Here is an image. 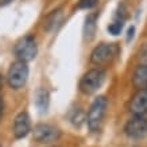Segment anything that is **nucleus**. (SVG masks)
Returning a JSON list of instances; mask_svg holds the SVG:
<instances>
[{"mask_svg": "<svg viewBox=\"0 0 147 147\" xmlns=\"http://www.w3.org/2000/svg\"><path fill=\"white\" fill-rule=\"evenodd\" d=\"M104 81H105V71L101 67L90 69L81 77L80 90L84 94H92L104 84Z\"/></svg>", "mask_w": 147, "mask_h": 147, "instance_id": "obj_1", "label": "nucleus"}, {"mask_svg": "<svg viewBox=\"0 0 147 147\" xmlns=\"http://www.w3.org/2000/svg\"><path fill=\"white\" fill-rule=\"evenodd\" d=\"M119 54V47L116 43H101L96 46L90 54V62L97 66H104L111 63Z\"/></svg>", "mask_w": 147, "mask_h": 147, "instance_id": "obj_2", "label": "nucleus"}, {"mask_svg": "<svg viewBox=\"0 0 147 147\" xmlns=\"http://www.w3.org/2000/svg\"><path fill=\"white\" fill-rule=\"evenodd\" d=\"M105 109H107V98L104 96H98L94 98L86 116L88 127L90 131H96L97 128H100L105 115Z\"/></svg>", "mask_w": 147, "mask_h": 147, "instance_id": "obj_3", "label": "nucleus"}, {"mask_svg": "<svg viewBox=\"0 0 147 147\" xmlns=\"http://www.w3.org/2000/svg\"><path fill=\"white\" fill-rule=\"evenodd\" d=\"M36 51H38L36 42L34 39V36L31 35H26L20 38L13 47V53L18 57V61H23L26 63L35 58Z\"/></svg>", "mask_w": 147, "mask_h": 147, "instance_id": "obj_4", "label": "nucleus"}, {"mask_svg": "<svg viewBox=\"0 0 147 147\" xmlns=\"http://www.w3.org/2000/svg\"><path fill=\"white\" fill-rule=\"evenodd\" d=\"M28 77V66L23 61H15L11 63V66L7 73V81L8 85L13 89H19L26 84Z\"/></svg>", "mask_w": 147, "mask_h": 147, "instance_id": "obj_5", "label": "nucleus"}, {"mask_svg": "<svg viewBox=\"0 0 147 147\" xmlns=\"http://www.w3.org/2000/svg\"><path fill=\"white\" fill-rule=\"evenodd\" d=\"M32 136L38 143H51L59 139L61 132L54 125L50 124H38L32 129Z\"/></svg>", "mask_w": 147, "mask_h": 147, "instance_id": "obj_6", "label": "nucleus"}, {"mask_svg": "<svg viewBox=\"0 0 147 147\" xmlns=\"http://www.w3.org/2000/svg\"><path fill=\"white\" fill-rule=\"evenodd\" d=\"M124 132L132 139H142L147 135V119L143 116H135L124 125Z\"/></svg>", "mask_w": 147, "mask_h": 147, "instance_id": "obj_7", "label": "nucleus"}, {"mask_svg": "<svg viewBox=\"0 0 147 147\" xmlns=\"http://www.w3.org/2000/svg\"><path fill=\"white\" fill-rule=\"evenodd\" d=\"M129 111L135 116H143L147 113V89H140L132 96L129 102Z\"/></svg>", "mask_w": 147, "mask_h": 147, "instance_id": "obj_8", "label": "nucleus"}, {"mask_svg": "<svg viewBox=\"0 0 147 147\" xmlns=\"http://www.w3.org/2000/svg\"><path fill=\"white\" fill-rule=\"evenodd\" d=\"M31 129L30 116L27 112H20L13 120V134L16 138H24Z\"/></svg>", "mask_w": 147, "mask_h": 147, "instance_id": "obj_9", "label": "nucleus"}, {"mask_svg": "<svg viewBox=\"0 0 147 147\" xmlns=\"http://www.w3.org/2000/svg\"><path fill=\"white\" fill-rule=\"evenodd\" d=\"M132 84L139 90L147 89V65H140L136 67L132 76Z\"/></svg>", "mask_w": 147, "mask_h": 147, "instance_id": "obj_10", "label": "nucleus"}, {"mask_svg": "<svg viewBox=\"0 0 147 147\" xmlns=\"http://www.w3.org/2000/svg\"><path fill=\"white\" fill-rule=\"evenodd\" d=\"M35 105L40 113L47 111V107H49V92L46 89L39 88L35 92Z\"/></svg>", "mask_w": 147, "mask_h": 147, "instance_id": "obj_11", "label": "nucleus"}, {"mask_svg": "<svg viewBox=\"0 0 147 147\" xmlns=\"http://www.w3.org/2000/svg\"><path fill=\"white\" fill-rule=\"evenodd\" d=\"M96 19H97V15L92 13L85 20V24H84V39L85 40L93 39L94 32H96Z\"/></svg>", "mask_w": 147, "mask_h": 147, "instance_id": "obj_12", "label": "nucleus"}, {"mask_svg": "<svg viewBox=\"0 0 147 147\" xmlns=\"http://www.w3.org/2000/svg\"><path fill=\"white\" fill-rule=\"evenodd\" d=\"M61 19V9H57V11H53L51 13H49L45 19V23H43V27L46 30H51Z\"/></svg>", "mask_w": 147, "mask_h": 147, "instance_id": "obj_13", "label": "nucleus"}, {"mask_svg": "<svg viewBox=\"0 0 147 147\" xmlns=\"http://www.w3.org/2000/svg\"><path fill=\"white\" fill-rule=\"evenodd\" d=\"M121 30H123V22L121 20H117V22H113L108 26V32L112 34V35H117L120 34Z\"/></svg>", "mask_w": 147, "mask_h": 147, "instance_id": "obj_14", "label": "nucleus"}, {"mask_svg": "<svg viewBox=\"0 0 147 147\" xmlns=\"http://www.w3.org/2000/svg\"><path fill=\"white\" fill-rule=\"evenodd\" d=\"M97 3H98V0H80L77 7L80 9H90V8H93V7H96Z\"/></svg>", "mask_w": 147, "mask_h": 147, "instance_id": "obj_15", "label": "nucleus"}, {"mask_svg": "<svg viewBox=\"0 0 147 147\" xmlns=\"http://www.w3.org/2000/svg\"><path fill=\"white\" fill-rule=\"evenodd\" d=\"M139 59L143 62V65H147V46H144V47L139 51Z\"/></svg>", "mask_w": 147, "mask_h": 147, "instance_id": "obj_16", "label": "nucleus"}, {"mask_svg": "<svg viewBox=\"0 0 147 147\" xmlns=\"http://www.w3.org/2000/svg\"><path fill=\"white\" fill-rule=\"evenodd\" d=\"M134 31H135L134 27H131V28L128 30V39H129V38H132V35H134Z\"/></svg>", "mask_w": 147, "mask_h": 147, "instance_id": "obj_17", "label": "nucleus"}, {"mask_svg": "<svg viewBox=\"0 0 147 147\" xmlns=\"http://www.w3.org/2000/svg\"><path fill=\"white\" fill-rule=\"evenodd\" d=\"M12 0H0V5H7V4H9Z\"/></svg>", "mask_w": 147, "mask_h": 147, "instance_id": "obj_18", "label": "nucleus"}, {"mask_svg": "<svg viewBox=\"0 0 147 147\" xmlns=\"http://www.w3.org/2000/svg\"><path fill=\"white\" fill-rule=\"evenodd\" d=\"M1 115H3V100H1V96H0V119H1Z\"/></svg>", "mask_w": 147, "mask_h": 147, "instance_id": "obj_19", "label": "nucleus"}]
</instances>
